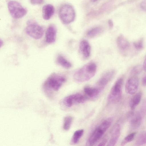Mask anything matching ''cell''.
I'll list each match as a JSON object with an SVG mask.
<instances>
[{
    "mask_svg": "<svg viewBox=\"0 0 146 146\" xmlns=\"http://www.w3.org/2000/svg\"><path fill=\"white\" fill-rule=\"evenodd\" d=\"M66 81L64 76L54 73L50 74L44 82L42 87L44 92L48 95L52 92L57 91Z\"/></svg>",
    "mask_w": 146,
    "mask_h": 146,
    "instance_id": "obj_1",
    "label": "cell"
},
{
    "mask_svg": "<svg viewBox=\"0 0 146 146\" xmlns=\"http://www.w3.org/2000/svg\"><path fill=\"white\" fill-rule=\"evenodd\" d=\"M96 68L95 63L92 62L89 63L77 71L73 76V78L78 82L87 81L94 76Z\"/></svg>",
    "mask_w": 146,
    "mask_h": 146,
    "instance_id": "obj_2",
    "label": "cell"
},
{
    "mask_svg": "<svg viewBox=\"0 0 146 146\" xmlns=\"http://www.w3.org/2000/svg\"><path fill=\"white\" fill-rule=\"evenodd\" d=\"M59 16L62 22L68 24L73 21L75 17V12L73 7L69 4H64L60 8Z\"/></svg>",
    "mask_w": 146,
    "mask_h": 146,
    "instance_id": "obj_3",
    "label": "cell"
},
{
    "mask_svg": "<svg viewBox=\"0 0 146 146\" xmlns=\"http://www.w3.org/2000/svg\"><path fill=\"white\" fill-rule=\"evenodd\" d=\"M27 25L25 32L28 35L36 39H39L42 36L43 29L36 21L29 20L27 21Z\"/></svg>",
    "mask_w": 146,
    "mask_h": 146,
    "instance_id": "obj_4",
    "label": "cell"
},
{
    "mask_svg": "<svg viewBox=\"0 0 146 146\" xmlns=\"http://www.w3.org/2000/svg\"><path fill=\"white\" fill-rule=\"evenodd\" d=\"M9 11L11 15L15 19H19L24 16L27 12V10L18 2L9 1L7 3Z\"/></svg>",
    "mask_w": 146,
    "mask_h": 146,
    "instance_id": "obj_5",
    "label": "cell"
},
{
    "mask_svg": "<svg viewBox=\"0 0 146 146\" xmlns=\"http://www.w3.org/2000/svg\"><path fill=\"white\" fill-rule=\"evenodd\" d=\"M123 82V78H120L117 80L112 87L108 98L109 103H117L121 99Z\"/></svg>",
    "mask_w": 146,
    "mask_h": 146,
    "instance_id": "obj_6",
    "label": "cell"
},
{
    "mask_svg": "<svg viewBox=\"0 0 146 146\" xmlns=\"http://www.w3.org/2000/svg\"><path fill=\"white\" fill-rule=\"evenodd\" d=\"M86 99L85 96L80 93H76L65 98L63 102L65 106L70 107L74 104L84 102Z\"/></svg>",
    "mask_w": 146,
    "mask_h": 146,
    "instance_id": "obj_7",
    "label": "cell"
},
{
    "mask_svg": "<svg viewBox=\"0 0 146 146\" xmlns=\"http://www.w3.org/2000/svg\"><path fill=\"white\" fill-rule=\"evenodd\" d=\"M139 85V80L135 76L130 77L127 80L125 88L126 92L133 94L137 92Z\"/></svg>",
    "mask_w": 146,
    "mask_h": 146,
    "instance_id": "obj_8",
    "label": "cell"
},
{
    "mask_svg": "<svg viewBox=\"0 0 146 146\" xmlns=\"http://www.w3.org/2000/svg\"><path fill=\"white\" fill-rule=\"evenodd\" d=\"M106 131L100 124L96 127L88 139V142L89 145L92 146L96 143Z\"/></svg>",
    "mask_w": 146,
    "mask_h": 146,
    "instance_id": "obj_9",
    "label": "cell"
},
{
    "mask_svg": "<svg viewBox=\"0 0 146 146\" xmlns=\"http://www.w3.org/2000/svg\"><path fill=\"white\" fill-rule=\"evenodd\" d=\"M115 74V71L114 70H111L104 73L98 81L96 87L100 90L103 89L113 78Z\"/></svg>",
    "mask_w": 146,
    "mask_h": 146,
    "instance_id": "obj_10",
    "label": "cell"
},
{
    "mask_svg": "<svg viewBox=\"0 0 146 146\" xmlns=\"http://www.w3.org/2000/svg\"><path fill=\"white\" fill-rule=\"evenodd\" d=\"M57 29L53 24L49 26L46 31L45 40L46 42L49 44L54 42L56 40Z\"/></svg>",
    "mask_w": 146,
    "mask_h": 146,
    "instance_id": "obj_11",
    "label": "cell"
},
{
    "mask_svg": "<svg viewBox=\"0 0 146 146\" xmlns=\"http://www.w3.org/2000/svg\"><path fill=\"white\" fill-rule=\"evenodd\" d=\"M79 51L82 57L84 59L88 58L90 56L91 48L89 42L86 40H82L80 43Z\"/></svg>",
    "mask_w": 146,
    "mask_h": 146,
    "instance_id": "obj_12",
    "label": "cell"
},
{
    "mask_svg": "<svg viewBox=\"0 0 146 146\" xmlns=\"http://www.w3.org/2000/svg\"><path fill=\"white\" fill-rule=\"evenodd\" d=\"M120 125L119 124H116L112 130L111 137L107 146H114L116 144L120 135Z\"/></svg>",
    "mask_w": 146,
    "mask_h": 146,
    "instance_id": "obj_13",
    "label": "cell"
},
{
    "mask_svg": "<svg viewBox=\"0 0 146 146\" xmlns=\"http://www.w3.org/2000/svg\"><path fill=\"white\" fill-rule=\"evenodd\" d=\"M55 9L54 7L50 4L44 5L42 8V16L45 20L50 19L54 15Z\"/></svg>",
    "mask_w": 146,
    "mask_h": 146,
    "instance_id": "obj_14",
    "label": "cell"
},
{
    "mask_svg": "<svg viewBox=\"0 0 146 146\" xmlns=\"http://www.w3.org/2000/svg\"><path fill=\"white\" fill-rule=\"evenodd\" d=\"M117 44L119 49L122 51L127 50L130 46L129 42L122 35H119L117 38Z\"/></svg>",
    "mask_w": 146,
    "mask_h": 146,
    "instance_id": "obj_15",
    "label": "cell"
},
{
    "mask_svg": "<svg viewBox=\"0 0 146 146\" xmlns=\"http://www.w3.org/2000/svg\"><path fill=\"white\" fill-rule=\"evenodd\" d=\"M142 121V117L141 114L138 112L132 115L130 121L131 127L133 129L138 128L141 124Z\"/></svg>",
    "mask_w": 146,
    "mask_h": 146,
    "instance_id": "obj_16",
    "label": "cell"
},
{
    "mask_svg": "<svg viewBox=\"0 0 146 146\" xmlns=\"http://www.w3.org/2000/svg\"><path fill=\"white\" fill-rule=\"evenodd\" d=\"M84 92L86 95L90 98H93L97 96L101 91L96 87H91L86 86L84 88Z\"/></svg>",
    "mask_w": 146,
    "mask_h": 146,
    "instance_id": "obj_17",
    "label": "cell"
},
{
    "mask_svg": "<svg viewBox=\"0 0 146 146\" xmlns=\"http://www.w3.org/2000/svg\"><path fill=\"white\" fill-rule=\"evenodd\" d=\"M142 96L141 93L138 92L131 98L129 102V106L131 109H134L140 102Z\"/></svg>",
    "mask_w": 146,
    "mask_h": 146,
    "instance_id": "obj_18",
    "label": "cell"
},
{
    "mask_svg": "<svg viewBox=\"0 0 146 146\" xmlns=\"http://www.w3.org/2000/svg\"><path fill=\"white\" fill-rule=\"evenodd\" d=\"M56 61L58 64L66 68H69L72 66L71 63L61 55L58 56Z\"/></svg>",
    "mask_w": 146,
    "mask_h": 146,
    "instance_id": "obj_19",
    "label": "cell"
},
{
    "mask_svg": "<svg viewBox=\"0 0 146 146\" xmlns=\"http://www.w3.org/2000/svg\"><path fill=\"white\" fill-rule=\"evenodd\" d=\"M84 132V130L83 129H79L76 131L72 137L71 141V143L75 144L77 143L83 135Z\"/></svg>",
    "mask_w": 146,
    "mask_h": 146,
    "instance_id": "obj_20",
    "label": "cell"
},
{
    "mask_svg": "<svg viewBox=\"0 0 146 146\" xmlns=\"http://www.w3.org/2000/svg\"><path fill=\"white\" fill-rule=\"evenodd\" d=\"M102 29L100 27H94L87 33V36L90 38H93L99 35L102 32Z\"/></svg>",
    "mask_w": 146,
    "mask_h": 146,
    "instance_id": "obj_21",
    "label": "cell"
},
{
    "mask_svg": "<svg viewBox=\"0 0 146 146\" xmlns=\"http://www.w3.org/2000/svg\"><path fill=\"white\" fill-rule=\"evenodd\" d=\"M146 144V131L141 132L139 135L136 140V145H141Z\"/></svg>",
    "mask_w": 146,
    "mask_h": 146,
    "instance_id": "obj_22",
    "label": "cell"
},
{
    "mask_svg": "<svg viewBox=\"0 0 146 146\" xmlns=\"http://www.w3.org/2000/svg\"><path fill=\"white\" fill-rule=\"evenodd\" d=\"M73 118L71 116H67L66 117L64 121L63 128L66 131L68 130L71 126L73 121Z\"/></svg>",
    "mask_w": 146,
    "mask_h": 146,
    "instance_id": "obj_23",
    "label": "cell"
},
{
    "mask_svg": "<svg viewBox=\"0 0 146 146\" xmlns=\"http://www.w3.org/2000/svg\"><path fill=\"white\" fill-rule=\"evenodd\" d=\"M136 134V133L133 132L129 134L126 136L122 141L121 145L123 146L127 143L132 141L134 139Z\"/></svg>",
    "mask_w": 146,
    "mask_h": 146,
    "instance_id": "obj_24",
    "label": "cell"
},
{
    "mask_svg": "<svg viewBox=\"0 0 146 146\" xmlns=\"http://www.w3.org/2000/svg\"><path fill=\"white\" fill-rule=\"evenodd\" d=\"M133 45L135 48L137 50H140L144 48V40L143 38H141L137 41L134 42Z\"/></svg>",
    "mask_w": 146,
    "mask_h": 146,
    "instance_id": "obj_25",
    "label": "cell"
},
{
    "mask_svg": "<svg viewBox=\"0 0 146 146\" xmlns=\"http://www.w3.org/2000/svg\"><path fill=\"white\" fill-rule=\"evenodd\" d=\"M142 70V67L141 65H136L132 68L131 71V74L134 76L138 74L141 72Z\"/></svg>",
    "mask_w": 146,
    "mask_h": 146,
    "instance_id": "obj_26",
    "label": "cell"
},
{
    "mask_svg": "<svg viewBox=\"0 0 146 146\" xmlns=\"http://www.w3.org/2000/svg\"><path fill=\"white\" fill-rule=\"evenodd\" d=\"M30 2L33 5H40L43 3L44 0H30Z\"/></svg>",
    "mask_w": 146,
    "mask_h": 146,
    "instance_id": "obj_27",
    "label": "cell"
},
{
    "mask_svg": "<svg viewBox=\"0 0 146 146\" xmlns=\"http://www.w3.org/2000/svg\"><path fill=\"white\" fill-rule=\"evenodd\" d=\"M141 111L144 113H146V98L143 101L141 107Z\"/></svg>",
    "mask_w": 146,
    "mask_h": 146,
    "instance_id": "obj_28",
    "label": "cell"
},
{
    "mask_svg": "<svg viewBox=\"0 0 146 146\" xmlns=\"http://www.w3.org/2000/svg\"><path fill=\"white\" fill-rule=\"evenodd\" d=\"M140 6L142 9L146 11V0H144L141 2Z\"/></svg>",
    "mask_w": 146,
    "mask_h": 146,
    "instance_id": "obj_29",
    "label": "cell"
},
{
    "mask_svg": "<svg viewBox=\"0 0 146 146\" xmlns=\"http://www.w3.org/2000/svg\"><path fill=\"white\" fill-rule=\"evenodd\" d=\"M107 139H104L98 145V146H105L107 142Z\"/></svg>",
    "mask_w": 146,
    "mask_h": 146,
    "instance_id": "obj_30",
    "label": "cell"
},
{
    "mask_svg": "<svg viewBox=\"0 0 146 146\" xmlns=\"http://www.w3.org/2000/svg\"><path fill=\"white\" fill-rule=\"evenodd\" d=\"M142 83L143 86H146V75H145L143 77L142 80Z\"/></svg>",
    "mask_w": 146,
    "mask_h": 146,
    "instance_id": "obj_31",
    "label": "cell"
},
{
    "mask_svg": "<svg viewBox=\"0 0 146 146\" xmlns=\"http://www.w3.org/2000/svg\"><path fill=\"white\" fill-rule=\"evenodd\" d=\"M108 24L110 28L111 29L113 28V23L111 20H110L108 21Z\"/></svg>",
    "mask_w": 146,
    "mask_h": 146,
    "instance_id": "obj_32",
    "label": "cell"
},
{
    "mask_svg": "<svg viewBox=\"0 0 146 146\" xmlns=\"http://www.w3.org/2000/svg\"><path fill=\"white\" fill-rule=\"evenodd\" d=\"M143 68L145 71L146 72V58L144 61Z\"/></svg>",
    "mask_w": 146,
    "mask_h": 146,
    "instance_id": "obj_33",
    "label": "cell"
},
{
    "mask_svg": "<svg viewBox=\"0 0 146 146\" xmlns=\"http://www.w3.org/2000/svg\"><path fill=\"white\" fill-rule=\"evenodd\" d=\"M0 47H1L2 45L3 44V42L2 40L1 39L0 41Z\"/></svg>",
    "mask_w": 146,
    "mask_h": 146,
    "instance_id": "obj_34",
    "label": "cell"
},
{
    "mask_svg": "<svg viewBox=\"0 0 146 146\" xmlns=\"http://www.w3.org/2000/svg\"><path fill=\"white\" fill-rule=\"evenodd\" d=\"M98 0H91V1L92 2H95L98 1Z\"/></svg>",
    "mask_w": 146,
    "mask_h": 146,
    "instance_id": "obj_35",
    "label": "cell"
}]
</instances>
